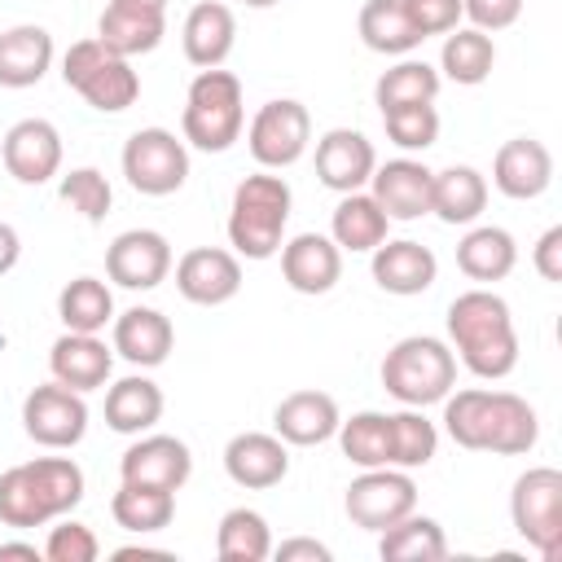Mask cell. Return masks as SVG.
<instances>
[{"mask_svg":"<svg viewBox=\"0 0 562 562\" xmlns=\"http://www.w3.org/2000/svg\"><path fill=\"white\" fill-rule=\"evenodd\" d=\"M452 382H457V356L439 338H426V334L400 338L386 351V360H382V386H386V395H395L408 408L439 404L452 391Z\"/></svg>","mask_w":562,"mask_h":562,"instance_id":"5b68a950","label":"cell"},{"mask_svg":"<svg viewBox=\"0 0 562 562\" xmlns=\"http://www.w3.org/2000/svg\"><path fill=\"white\" fill-rule=\"evenodd\" d=\"M553 180V158L540 140L531 136H514L496 149V162H492V184L505 193V198H540Z\"/></svg>","mask_w":562,"mask_h":562,"instance_id":"ffe728a7","label":"cell"},{"mask_svg":"<svg viewBox=\"0 0 562 562\" xmlns=\"http://www.w3.org/2000/svg\"><path fill=\"white\" fill-rule=\"evenodd\" d=\"M272 553H277L281 562H329V549H325L321 540H303V536H294V540H281Z\"/></svg>","mask_w":562,"mask_h":562,"instance_id":"c3c4849f","label":"cell"},{"mask_svg":"<svg viewBox=\"0 0 562 562\" xmlns=\"http://www.w3.org/2000/svg\"><path fill=\"white\" fill-rule=\"evenodd\" d=\"M531 263L544 281H562V224H553L549 233H540L536 250H531Z\"/></svg>","mask_w":562,"mask_h":562,"instance_id":"7dc6e473","label":"cell"},{"mask_svg":"<svg viewBox=\"0 0 562 562\" xmlns=\"http://www.w3.org/2000/svg\"><path fill=\"white\" fill-rule=\"evenodd\" d=\"M443 426L461 448L505 452V457L531 452L536 435H540L536 408L522 395H514V391H479V386L443 395Z\"/></svg>","mask_w":562,"mask_h":562,"instance_id":"6da1fadb","label":"cell"},{"mask_svg":"<svg viewBox=\"0 0 562 562\" xmlns=\"http://www.w3.org/2000/svg\"><path fill=\"white\" fill-rule=\"evenodd\" d=\"M281 277L299 294H329L334 281L342 277V250L334 246V237L299 233L294 241L281 246Z\"/></svg>","mask_w":562,"mask_h":562,"instance_id":"d6986e66","label":"cell"},{"mask_svg":"<svg viewBox=\"0 0 562 562\" xmlns=\"http://www.w3.org/2000/svg\"><path fill=\"white\" fill-rule=\"evenodd\" d=\"M518 263V246L505 228L496 224H483V228H470L461 241H457V268L470 277V281H501L509 277Z\"/></svg>","mask_w":562,"mask_h":562,"instance_id":"f1b7e54d","label":"cell"},{"mask_svg":"<svg viewBox=\"0 0 562 562\" xmlns=\"http://www.w3.org/2000/svg\"><path fill=\"white\" fill-rule=\"evenodd\" d=\"M509 518L514 531L540 553V558H558L562 544V474L553 465H536L527 474H518L514 492H509Z\"/></svg>","mask_w":562,"mask_h":562,"instance_id":"52a82bcc","label":"cell"},{"mask_svg":"<svg viewBox=\"0 0 562 562\" xmlns=\"http://www.w3.org/2000/svg\"><path fill=\"white\" fill-rule=\"evenodd\" d=\"M290 224V184L281 176H246L233 189L228 241L246 259H272Z\"/></svg>","mask_w":562,"mask_h":562,"instance_id":"277c9868","label":"cell"},{"mask_svg":"<svg viewBox=\"0 0 562 562\" xmlns=\"http://www.w3.org/2000/svg\"><path fill=\"white\" fill-rule=\"evenodd\" d=\"M215 553L220 562H263L272 553V531H268V518L259 509H228L220 518V531H215Z\"/></svg>","mask_w":562,"mask_h":562,"instance_id":"d590c367","label":"cell"},{"mask_svg":"<svg viewBox=\"0 0 562 562\" xmlns=\"http://www.w3.org/2000/svg\"><path fill=\"white\" fill-rule=\"evenodd\" d=\"M61 202L70 211H79L88 224H101L110 215L114 193H110V180L97 167H75L70 176H61Z\"/></svg>","mask_w":562,"mask_h":562,"instance_id":"b9f144b4","label":"cell"},{"mask_svg":"<svg viewBox=\"0 0 562 562\" xmlns=\"http://www.w3.org/2000/svg\"><path fill=\"white\" fill-rule=\"evenodd\" d=\"M461 13L474 22V31H505L518 22L522 0H461Z\"/></svg>","mask_w":562,"mask_h":562,"instance_id":"bcb514c9","label":"cell"},{"mask_svg":"<svg viewBox=\"0 0 562 562\" xmlns=\"http://www.w3.org/2000/svg\"><path fill=\"white\" fill-rule=\"evenodd\" d=\"M487 206V184L474 167H443L430 176V211L443 220V224H470L479 220Z\"/></svg>","mask_w":562,"mask_h":562,"instance_id":"83f0119b","label":"cell"},{"mask_svg":"<svg viewBox=\"0 0 562 562\" xmlns=\"http://www.w3.org/2000/svg\"><path fill=\"white\" fill-rule=\"evenodd\" d=\"M110 514L123 531H136V536H149V531H162L171 527L176 518V492L167 487H149V483H123L110 501Z\"/></svg>","mask_w":562,"mask_h":562,"instance_id":"1f68e13d","label":"cell"},{"mask_svg":"<svg viewBox=\"0 0 562 562\" xmlns=\"http://www.w3.org/2000/svg\"><path fill=\"white\" fill-rule=\"evenodd\" d=\"M123 176L145 198H167L189 180V149L167 127H140L123 145Z\"/></svg>","mask_w":562,"mask_h":562,"instance_id":"ba28073f","label":"cell"},{"mask_svg":"<svg viewBox=\"0 0 562 562\" xmlns=\"http://www.w3.org/2000/svg\"><path fill=\"white\" fill-rule=\"evenodd\" d=\"M241 79L211 66L202 70L193 83H189V97H184V140L193 149H206V154H224L237 136H241Z\"/></svg>","mask_w":562,"mask_h":562,"instance_id":"8992f818","label":"cell"},{"mask_svg":"<svg viewBox=\"0 0 562 562\" xmlns=\"http://www.w3.org/2000/svg\"><path fill=\"white\" fill-rule=\"evenodd\" d=\"M342 505L356 527L386 531L391 522H400L404 514L417 509V487L400 465H378V470H364L360 479H351Z\"/></svg>","mask_w":562,"mask_h":562,"instance_id":"9c48e42d","label":"cell"},{"mask_svg":"<svg viewBox=\"0 0 562 562\" xmlns=\"http://www.w3.org/2000/svg\"><path fill=\"white\" fill-rule=\"evenodd\" d=\"M176 290L198 307H220L241 290V263L220 246H193L176 263Z\"/></svg>","mask_w":562,"mask_h":562,"instance_id":"4fadbf2b","label":"cell"},{"mask_svg":"<svg viewBox=\"0 0 562 562\" xmlns=\"http://www.w3.org/2000/svg\"><path fill=\"white\" fill-rule=\"evenodd\" d=\"M18 255H22V237H18V228H13V224H4V220H0V277L18 263Z\"/></svg>","mask_w":562,"mask_h":562,"instance_id":"681fc988","label":"cell"},{"mask_svg":"<svg viewBox=\"0 0 562 562\" xmlns=\"http://www.w3.org/2000/svg\"><path fill=\"white\" fill-rule=\"evenodd\" d=\"M171 342H176V329L158 307H127L123 316H114V351L127 364L154 369L171 356Z\"/></svg>","mask_w":562,"mask_h":562,"instance_id":"d4e9b609","label":"cell"},{"mask_svg":"<svg viewBox=\"0 0 562 562\" xmlns=\"http://www.w3.org/2000/svg\"><path fill=\"white\" fill-rule=\"evenodd\" d=\"M48 369H53V378H57L61 386H70V391H97V386H105V378H110V369H114V356H110V347H105L97 334H75V329H66V334L53 342V351H48Z\"/></svg>","mask_w":562,"mask_h":562,"instance_id":"7402d4cb","label":"cell"},{"mask_svg":"<svg viewBox=\"0 0 562 562\" xmlns=\"http://www.w3.org/2000/svg\"><path fill=\"white\" fill-rule=\"evenodd\" d=\"M386 211L373 202V193H342V202L334 206V220H329V233H334V246L338 250H373L386 241Z\"/></svg>","mask_w":562,"mask_h":562,"instance_id":"4dcf8cb0","label":"cell"},{"mask_svg":"<svg viewBox=\"0 0 562 562\" xmlns=\"http://www.w3.org/2000/svg\"><path fill=\"white\" fill-rule=\"evenodd\" d=\"M119 474H123V483H149V487L180 492L193 474V457H189L184 439H176V435H145L123 452Z\"/></svg>","mask_w":562,"mask_h":562,"instance_id":"9a60e30c","label":"cell"},{"mask_svg":"<svg viewBox=\"0 0 562 562\" xmlns=\"http://www.w3.org/2000/svg\"><path fill=\"white\" fill-rule=\"evenodd\" d=\"M158 417H162V391H158V382L132 373V378H119V382L105 391V422H110V430H119V435H140V430H149Z\"/></svg>","mask_w":562,"mask_h":562,"instance_id":"f546056e","label":"cell"},{"mask_svg":"<svg viewBox=\"0 0 562 562\" xmlns=\"http://www.w3.org/2000/svg\"><path fill=\"white\" fill-rule=\"evenodd\" d=\"M382 123H386V136H391L400 149H430V145L439 140V114H435L430 101L382 110Z\"/></svg>","mask_w":562,"mask_h":562,"instance_id":"7bdbcfd3","label":"cell"},{"mask_svg":"<svg viewBox=\"0 0 562 562\" xmlns=\"http://www.w3.org/2000/svg\"><path fill=\"white\" fill-rule=\"evenodd\" d=\"M360 40L373 53H386V57L413 53L422 44V35L408 22V13H404L400 0H364V9H360Z\"/></svg>","mask_w":562,"mask_h":562,"instance_id":"8d00e7d4","label":"cell"},{"mask_svg":"<svg viewBox=\"0 0 562 562\" xmlns=\"http://www.w3.org/2000/svg\"><path fill=\"white\" fill-rule=\"evenodd\" d=\"M123 4H145V9H167V0H123Z\"/></svg>","mask_w":562,"mask_h":562,"instance_id":"f5cc1de1","label":"cell"},{"mask_svg":"<svg viewBox=\"0 0 562 562\" xmlns=\"http://www.w3.org/2000/svg\"><path fill=\"white\" fill-rule=\"evenodd\" d=\"M439 66H443V75H448L452 83L474 88V83H483V79L492 75V66H496V44H492L487 31H474V26H470V31H452V35L443 40Z\"/></svg>","mask_w":562,"mask_h":562,"instance_id":"f35d334b","label":"cell"},{"mask_svg":"<svg viewBox=\"0 0 562 562\" xmlns=\"http://www.w3.org/2000/svg\"><path fill=\"white\" fill-rule=\"evenodd\" d=\"M224 470H228V479H233L237 487H250V492L277 487V483L290 474L285 439H281V435H263V430L233 435L228 448H224Z\"/></svg>","mask_w":562,"mask_h":562,"instance_id":"e0dca14e","label":"cell"},{"mask_svg":"<svg viewBox=\"0 0 562 562\" xmlns=\"http://www.w3.org/2000/svg\"><path fill=\"white\" fill-rule=\"evenodd\" d=\"M97 553H101V544H97L92 527H83V522H75V518L57 522V527L48 531V540H44V558H48V562H92Z\"/></svg>","mask_w":562,"mask_h":562,"instance_id":"ee69618b","label":"cell"},{"mask_svg":"<svg viewBox=\"0 0 562 562\" xmlns=\"http://www.w3.org/2000/svg\"><path fill=\"white\" fill-rule=\"evenodd\" d=\"M338 443L342 457L356 461L360 470H378L391 465V413H351L347 422H338Z\"/></svg>","mask_w":562,"mask_h":562,"instance_id":"e575fe53","label":"cell"},{"mask_svg":"<svg viewBox=\"0 0 562 562\" xmlns=\"http://www.w3.org/2000/svg\"><path fill=\"white\" fill-rule=\"evenodd\" d=\"M338 422H342V417H338V404H334V395H325V391H294V395H285V400L277 404V413H272L277 435H281L285 443H294V448H312V443L334 439Z\"/></svg>","mask_w":562,"mask_h":562,"instance_id":"603a6c76","label":"cell"},{"mask_svg":"<svg viewBox=\"0 0 562 562\" xmlns=\"http://www.w3.org/2000/svg\"><path fill=\"white\" fill-rule=\"evenodd\" d=\"M53 66V35L35 22L0 31V88H31Z\"/></svg>","mask_w":562,"mask_h":562,"instance_id":"484cf974","label":"cell"},{"mask_svg":"<svg viewBox=\"0 0 562 562\" xmlns=\"http://www.w3.org/2000/svg\"><path fill=\"white\" fill-rule=\"evenodd\" d=\"M378 553L386 562H435L448 553V540H443V527L435 518H422L413 509L400 522H391L386 531H378Z\"/></svg>","mask_w":562,"mask_h":562,"instance_id":"d6a6232c","label":"cell"},{"mask_svg":"<svg viewBox=\"0 0 562 562\" xmlns=\"http://www.w3.org/2000/svg\"><path fill=\"white\" fill-rule=\"evenodd\" d=\"M105 272L123 290H154L171 272V246L154 228H127L105 250Z\"/></svg>","mask_w":562,"mask_h":562,"instance_id":"7c38bea8","label":"cell"},{"mask_svg":"<svg viewBox=\"0 0 562 562\" xmlns=\"http://www.w3.org/2000/svg\"><path fill=\"white\" fill-rule=\"evenodd\" d=\"M435 272H439V263H435L430 246H422V241L400 237V241L373 246V281L386 294H422L435 285Z\"/></svg>","mask_w":562,"mask_h":562,"instance_id":"cb8c5ba5","label":"cell"},{"mask_svg":"<svg viewBox=\"0 0 562 562\" xmlns=\"http://www.w3.org/2000/svg\"><path fill=\"white\" fill-rule=\"evenodd\" d=\"M378 167L373 140L356 127H334L316 140V176L334 193H356Z\"/></svg>","mask_w":562,"mask_h":562,"instance_id":"2e32d148","label":"cell"},{"mask_svg":"<svg viewBox=\"0 0 562 562\" xmlns=\"http://www.w3.org/2000/svg\"><path fill=\"white\" fill-rule=\"evenodd\" d=\"M233 35H237V22H233V9L220 4V0H202L189 9L184 18V57L202 70L220 66L228 53H233Z\"/></svg>","mask_w":562,"mask_h":562,"instance_id":"4316f807","label":"cell"},{"mask_svg":"<svg viewBox=\"0 0 562 562\" xmlns=\"http://www.w3.org/2000/svg\"><path fill=\"white\" fill-rule=\"evenodd\" d=\"M132 558H171L167 549H145V544H127V549H114V562H132Z\"/></svg>","mask_w":562,"mask_h":562,"instance_id":"816d5d0a","label":"cell"},{"mask_svg":"<svg viewBox=\"0 0 562 562\" xmlns=\"http://www.w3.org/2000/svg\"><path fill=\"white\" fill-rule=\"evenodd\" d=\"M4 558H22V562H40L44 558V549H35V544H26V540H9V544H0V562Z\"/></svg>","mask_w":562,"mask_h":562,"instance_id":"f907efd6","label":"cell"},{"mask_svg":"<svg viewBox=\"0 0 562 562\" xmlns=\"http://www.w3.org/2000/svg\"><path fill=\"white\" fill-rule=\"evenodd\" d=\"M312 140V114L303 101H268L259 105V114L250 119V132H246V145H250V158L259 167H290L303 158Z\"/></svg>","mask_w":562,"mask_h":562,"instance_id":"30bf717a","label":"cell"},{"mask_svg":"<svg viewBox=\"0 0 562 562\" xmlns=\"http://www.w3.org/2000/svg\"><path fill=\"white\" fill-rule=\"evenodd\" d=\"M241 4H250V9H268V4H277V0H241Z\"/></svg>","mask_w":562,"mask_h":562,"instance_id":"db71d44e","label":"cell"},{"mask_svg":"<svg viewBox=\"0 0 562 562\" xmlns=\"http://www.w3.org/2000/svg\"><path fill=\"white\" fill-rule=\"evenodd\" d=\"M448 338L474 378H505L518 364L509 303L492 290H465L448 303Z\"/></svg>","mask_w":562,"mask_h":562,"instance_id":"7a4b0ae2","label":"cell"},{"mask_svg":"<svg viewBox=\"0 0 562 562\" xmlns=\"http://www.w3.org/2000/svg\"><path fill=\"white\" fill-rule=\"evenodd\" d=\"M373 97H378L382 110L435 101V97H439V70L426 66V61H400V66H391V70L378 79Z\"/></svg>","mask_w":562,"mask_h":562,"instance_id":"ab89813d","label":"cell"},{"mask_svg":"<svg viewBox=\"0 0 562 562\" xmlns=\"http://www.w3.org/2000/svg\"><path fill=\"white\" fill-rule=\"evenodd\" d=\"M22 426L35 443L44 448H75L88 430V404H83V391H70L61 386L57 378L35 386L26 400H22Z\"/></svg>","mask_w":562,"mask_h":562,"instance_id":"8fae6325","label":"cell"},{"mask_svg":"<svg viewBox=\"0 0 562 562\" xmlns=\"http://www.w3.org/2000/svg\"><path fill=\"white\" fill-rule=\"evenodd\" d=\"M400 4H404L408 22L417 26L422 40L426 35H448L461 22V0H400Z\"/></svg>","mask_w":562,"mask_h":562,"instance_id":"f6af8a7d","label":"cell"},{"mask_svg":"<svg viewBox=\"0 0 562 562\" xmlns=\"http://www.w3.org/2000/svg\"><path fill=\"white\" fill-rule=\"evenodd\" d=\"M57 316L66 329L75 334H101L114 321V294L105 281L97 277H75L61 294H57Z\"/></svg>","mask_w":562,"mask_h":562,"instance_id":"836d02e7","label":"cell"},{"mask_svg":"<svg viewBox=\"0 0 562 562\" xmlns=\"http://www.w3.org/2000/svg\"><path fill=\"white\" fill-rule=\"evenodd\" d=\"M430 167L417 158H391L373 167V202L386 211V220H417L430 211Z\"/></svg>","mask_w":562,"mask_h":562,"instance_id":"ac0fdd59","label":"cell"},{"mask_svg":"<svg viewBox=\"0 0 562 562\" xmlns=\"http://www.w3.org/2000/svg\"><path fill=\"white\" fill-rule=\"evenodd\" d=\"M162 9H145V4H123L110 0L105 13L97 18V40L114 53V57H136V53H154L162 44Z\"/></svg>","mask_w":562,"mask_h":562,"instance_id":"44dd1931","label":"cell"},{"mask_svg":"<svg viewBox=\"0 0 562 562\" xmlns=\"http://www.w3.org/2000/svg\"><path fill=\"white\" fill-rule=\"evenodd\" d=\"M75 92H79L92 110H101V114H119V110H127V105L140 97V79H136V70L127 66V57L105 53V61H101L97 70H88L83 83H79Z\"/></svg>","mask_w":562,"mask_h":562,"instance_id":"74e56055","label":"cell"},{"mask_svg":"<svg viewBox=\"0 0 562 562\" xmlns=\"http://www.w3.org/2000/svg\"><path fill=\"white\" fill-rule=\"evenodd\" d=\"M4 167L18 184H44L61 167V136L48 119H22L4 132Z\"/></svg>","mask_w":562,"mask_h":562,"instance_id":"5bb4252c","label":"cell"},{"mask_svg":"<svg viewBox=\"0 0 562 562\" xmlns=\"http://www.w3.org/2000/svg\"><path fill=\"white\" fill-rule=\"evenodd\" d=\"M83 501V470L70 457H40L0 474V522L44 527Z\"/></svg>","mask_w":562,"mask_h":562,"instance_id":"3957f363","label":"cell"},{"mask_svg":"<svg viewBox=\"0 0 562 562\" xmlns=\"http://www.w3.org/2000/svg\"><path fill=\"white\" fill-rule=\"evenodd\" d=\"M435 448H439L435 422H426L417 408L391 413V465L417 470V465H426L435 457Z\"/></svg>","mask_w":562,"mask_h":562,"instance_id":"60d3db41","label":"cell"}]
</instances>
